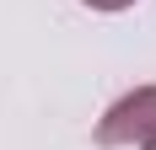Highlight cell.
<instances>
[{
    "label": "cell",
    "instance_id": "3",
    "mask_svg": "<svg viewBox=\"0 0 156 150\" xmlns=\"http://www.w3.org/2000/svg\"><path fill=\"white\" fill-rule=\"evenodd\" d=\"M145 150H156V134H151V145H145Z\"/></svg>",
    "mask_w": 156,
    "mask_h": 150
},
{
    "label": "cell",
    "instance_id": "2",
    "mask_svg": "<svg viewBox=\"0 0 156 150\" xmlns=\"http://www.w3.org/2000/svg\"><path fill=\"white\" fill-rule=\"evenodd\" d=\"M86 11H102V16H119V11H129V5H140V0H81Z\"/></svg>",
    "mask_w": 156,
    "mask_h": 150
},
{
    "label": "cell",
    "instance_id": "1",
    "mask_svg": "<svg viewBox=\"0 0 156 150\" xmlns=\"http://www.w3.org/2000/svg\"><path fill=\"white\" fill-rule=\"evenodd\" d=\"M151 134H156V80L124 91V97L97 118V129H92V139L102 150H145Z\"/></svg>",
    "mask_w": 156,
    "mask_h": 150
}]
</instances>
